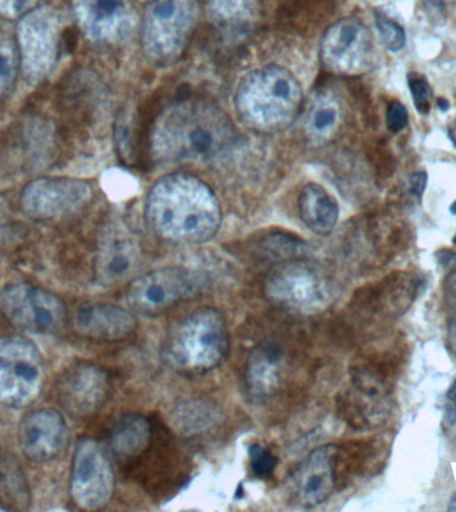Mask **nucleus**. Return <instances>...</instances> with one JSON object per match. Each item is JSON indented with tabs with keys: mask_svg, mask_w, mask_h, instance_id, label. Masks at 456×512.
<instances>
[{
	"mask_svg": "<svg viewBox=\"0 0 456 512\" xmlns=\"http://www.w3.org/2000/svg\"><path fill=\"white\" fill-rule=\"evenodd\" d=\"M238 140L222 108L208 100L187 99L156 120L152 151L164 162H210L234 150Z\"/></svg>",
	"mask_w": 456,
	"mask_h": 512,
	"instance_id": "obj_1",
	"label": "nucleus"
},
{
	"mask_svg": "<svg viewBox=\"0 0 456 512\" xmlns=\"http://www.w3.org/2000/svg\"><path fill=\"white\" fill-rule=\"evenodd\" d=\"M152 232L167 242L206 243L218 234L222 210L214 191L202 180L171 174L156 180L146 199Z\"/></svg>",
	"mask_w": 456,
	"mask_h": 512,
	"instance_id": "obj_2",
	"label": "nucleus"
},
{
	"mask_svg": "<svg viewBox=\"0 0 456 512\" xmlns=\"http://www.w3.org/2000/svg\"><path fill=\"white\" fill-rule=\"evenodd\" d=\"M303 102V90L287 68L266 66L240 80L235 95L239 118L252 130L275 132L294 122Z\"/></svg>",
	"mask_w": 456,
	"mask_h": 512,
	"instance_id": "obj_3",
	"label": "nucleus"
},
{
	"mask_svg": "<svg viewBox=\"0 0 456 512\" xmlns=\"http://www.w3.org/2000/svg\"><path fill=\"white\" fill-rule=\"evenodd\" d=\"M228 347L230 336L224 316L215 308H199L167 336L163 358L176 371L203 374L223 362Z\"/></svg>",
	"mask_w": 456,
	"mask_h": 512,
	"instance_id": "obj_4",
	"label": "nucleus"
},
{
	"mask_svg": "<svg viewBox=\"0 0 456 512\" xmlns=\"http://www.w3.org/2000/svg\"><path fill=\"white\" fill-rule=\"evenodd\" d=\"M198 0H148L142 19L144 54L155 64L176 62L198 23Z\"/></svg>",
	"mask_w": 456,
	"mask_h": 512,
	"instance_id": "obj_5",
	"label": "nucleus"
},
{
	"mask_svg": "<svg viewBox=\"0 0 456 512\" xmlns=\"http://www.w3.org/2000/svg\"><path fill=\"white\" fill-rule=\"evenodd\" d=\"M44 383L39 347L22 335L0 338V404L26 407L38 398Z\"/></svg>",
	"mask_w": 456,
	"mask_h": 512,
	"instance_id": "obj_6",
	"label": "nucleus"
},
{
	"mask_svg": "<svg viewBox=\"0 0 456 512\" xmlns=\"http://www.w3.org/2000/svg\"><path fill=\"white\" fill-rule=\"evenodd\" d=\"M268 298L278 306L300 314H316L331 303L332 288L319 268L302 260L275 267L264 286Z\"/></svg>",
	"mask_w": 456,
	"mask_h": 512,
	"instance_id": "obj_7",
	"label": "nucleus"
},
{
	"mask_svg": "<svg viewBox=\"0 0 456 512\" xmlns=\"http://www.w3.org/2000/svg\"><path fill=\"white\" fill-rule=\"evenodd\" d=\"M203 279L183 267H162L132 279L128 306L144 315H158L202 290Z\"/></svg>",
	"mask_w": 456,
	"mask_h": 512,
	"instance_id": "obj_8",
	"label": "nucleus"
},
{
	"mask_svg": "<svg viewBox=\"0 0 456 512\" xmlns=\"http://www.w3.org/2000/svg\"><path fill=\"white\" fill-rule=\"evenodd\" d=\"M4 318L24 331H58L66 319V306L58 295L28 283H12L0 292Z\"/></svg>",
	"mask_w": 456,
	"mask_h": 512,
	"instance_id": "obj_9",
	"label": "nucleus"
},
{
	"mask_svg": "<svg viewBox=\"0 0 456 512\" xmlns=\"http://www.w3.org/2000/svg\"><path fill=\"white\" fill-rule=\"evenodd\" d=\"M114 488V471L106 452L95 440H83L76 448L72 462V500L80 510H102L110 503Z\"/></svg>",
	"mask_w": 456,
	"mask_h": 512,
	"instance_id": "obj_10",
	"label": "nucleus"
},
{
	"mask_svg": "<svg viewBox=\"0 0 456 512\" xmlns=\"http://www.w3.org/2000/svg\"><path fill=\"white\" fill-rule=\"evenodd\" d=\"M110 387V378L102 367L94 363H76L60 376L55 392L67 411L88 416L106 403Z\"/></svg>",
	"mask_w": 456,
	"mask_h": 512,
	"instance_id": "obj_11",
	"label": "nucleus"
},
{
	"mask_svg": "<svg viewBox=\"0 0 456 512\" xmlns=\"http://www.w3.org/2000/svg\"><path fill=\"white\" fill-rule=\"evenodd\" d=\"M90 196V186L80 180H39L24 190L22 206L32 218L59 219L80 210Z\"/></svg>",
	"mask_w": 456,
	"mask_h": 512,
	"instance_id": "obj_12",
	"label": "nucleus"
},
{
	"mask_svg": "<svg viewBox=\"0 0 456 512\" xmlns=\"http://www.w3.org/2000/svg\"><path fill=\"white\" fill-rule=\"evenodd\" d=\"M72 10L82 30L100 42L124 39L135 26L131 0H72Z\"/></svg>",
	"mask_w": 456,
	"mask_h": 512,
	"instance_id": "obj_13",
	"label": "nucleus"
},
{
	"mask_svg": "<svg viewBox=\"0 0 456 512\" xmlns=\"http://www.w3.org/2000/svg\"><path fill=\"white\" fill-rule=\"evenodd\" d=\"M371 51V36L359 20H338L322 40V59L336 72H356L366 66Z\"/></svg>",
	"mask_w": 456,
	"mask_h": 512,
	"instance_id": "obj_14",
	"label": "nucleus"
},
{
	"mask_svg": "<svg viewBox=\"0 0 456 512\" xmlns=\"http://www.w3.org/2000/svg\"><path fill=\"white\" fill-rule=\"evenodd\" d=\"M70 440L66 419L52 408L36 410L24 418L19 428L23 454L34 462H50L66 450Z\"/></svg>",
	"mask_w": 456,
	"mask_h": 512,
	"instance_id": "obj_15",
	"label": "nucleus"
},
{
	"mask_svg": "<svg viewBox=\"0 0 456 512\" xmlns=\"http://www.w3.org/2000/svg\"><path fill=\"white\" fill-rule=\"evenodd\" d=\"M338 448H316L303 459L292 475V491L300 506L312 508L326 502L335 487V464Z\"/></svg>",
	"mask_w": 456,
	"mask_h": 512,
	"instance_id": "obj_16",
	"label": "nucleus"
},
{
	"mask_svg": "<svg viewBox=\"0 0 456 512\" xmlns=\"http://www.w3.org/2000/svg\"><path fill=\"white\" fill-rule=\"evenodd\" d=\"M76 334L95 342H119L134 334L138 320L134 312L111 303H87L72 316Z\"/></svg>",
	"mask_w": 456,
	"mask_h": 512,
	"instance_id": "obj_17",
	"label": "nucleus"
},
{
	"mask_svg": "<svg viewBox=\"0 0 456 512\" xmlns=\"http://www.w3.org/2000/svg\"><path fill=\"white\" fill-rule=\"evenodd\" d=\"M140 248L126 231H111L104 236L95 262L99 286L115 287L134 278L140 266Z\"/></svg>",
	"mask_w": 456,
	"mask_h": 512,
	"instance_id": "obj_18",
	"label": "nucleus"
},
{
	"mask_svg": "<svg viewBox=\"0 0 456 512\" xmlns=\"http://www.w3.org/2000/svg\"><path fill=\"white\" fill-rule=\"evenodd\" d=\"M19 47L22 50L24 60L30 64L38 60V55H43L44 60L54 58L50 54H56L59 44V22L51 11L36 10L19 20L18 28Z\"/></svg>",
	"mask_w": 456,
	"mask_h": 512,
	"instance_id": "obj_19",
	"label": "nucleus"
},
{
	"mask_svg": "<svg viewBox=\"0 0 456 512\" xmlns=\"http://www.w3.org/2000/svg\"><path fill=\"white\" fill-rule=\"evenodd\" d=\"M283 363L278 344L263 343L252 350L244 374L248 391L258 398L274 394L282 382Z\"/></svg>",
	"mask_w": 456,
	"mask_h": 512,
	"instance_id": "obj_20",
	"label": "nucleus"
},
{
	"mask_svg": "<svg viewBox=\"0 0 456 512\" xmlns=\"http://www.w3.org/2000/svg\"><path fill=\"white\" fill-rule=\"evenodd\" d=\"M300 218L308 230L320 236L330 235L339 219V204L318 183H307L298 199Z\"/></svg>",
	"mask_w": 456,
	"mask_h": 512,
	"instance_id": "obj_21",
	"label": "nucleus"
},
{
	"mask_svg": "<svg viewBox=\"0 0 456 512\" xmlns=\"http://www.w3.org/2000/svg\"><path fill=\"white\" fill-rule=\"evenodd\" d=\"M151 436V423L146 416L124 415L112 428V451L122 459L136 458L150 446Z\"/></svg>",
	"mask_w": 456,
	"mask_h": 512,
	"instance_id": "obj_22",
	"label": "nucleus"
},
{
	"mask_svg": "<svg viewBox=\"0 0 456 512\" xmlns=\"http://www.w3.org/2000/svg\"><path fill=\"white\" fill-rule=\"evenodd\" d=\"M222 412L207 400L192 399L178 404L171 414V426L184 436L202 434L218 426Z\"/></svg>",
	"mask_w": 456,
	"mask_h": 512,
	"instance_id": "obj_23",
	"label": "nucleus"
},
{
	"mask_svg": "<svg viewBox=\"0 0 456 512\" xmlns=\"http://www.w3.org/2000/svg\"><path fill=\"white\" fill-rule=\"evenodd\" d=\"M30 503V490L22 468L15 459L0 455V504L10 510H24Z\"/></svg>",
	"mask_w": 456,
	"mask_h": 512,
	"instance_id": "obj_24",
	"label": "nucleus"
},
{
	"mask_svg": "<svg viewBox=\"0 0 456 512\" xmlns=\"http://www.w3.org/2000/svg\"><path fill=\"white\" fill-rule=\"evenodd\" d=\"M208 11L216 22L227 27H242L256 15V0H207Z\"/></svg>",
	"mask_w": 456,
	"mask_h": 512,
	"instance_id": "obj_25",
	"label": "nucleus"
},
{
	"mask_svg": "<svg viewBox=\"0 0 456 512\" xmlns=\"http://www.w3.org/2000/svg\"><path fill=\"white\" fill-rule=\"evenodd\" d=\"M443 307L448 344L456 352V270L448 272L443 280Z\"/></svg>",
	"mask_w": 456,
	"mask_h": 512,
	"instance_id": "obj_26",
	"label": "nucleus"
},
{
	"mask_svg": "<svg viewBox=\"0 0 456 512\" xmlns=\"http://www.w3.org/2000/svg\"><path fill=\"white\" fill-rule=\"evenodd\" d=\"M338 118V108L334 104L328 102L318 103L312 108L310 120H308V128H310L312 135L319 138V136L330 134L334 130Z\"/></svg>",
	"mask_w": 456,
	"mask_h": 512,
	"instance_id": "obj_27",
	"label": "nucleus"
},
{
	"mask_svg": "<svg viewBox=\"0 0 456 512\" xmlns=\"http://www.w3.org/2000/svg\"><path fill=\"white\" fill-rule=\"evenodd\" d=\"M375 24L376 28H378L380 39H382V43L388 51L398 52L406 46V31L395 20L376 12Z\"/></svg>",
	"mask_w": 456,
	"mask_h": 512,
	"instance_id": "obj_28",
	"label": "nucleus"
},
{
	"mask_svg": "<svg viewBox=\"0 0 456 512\" xmlns=\"http://www.w3.org/2000/svg\"><path fill=\"white\" fill-rule=\"evenodd\" d=\"M407 82L416 110L419 114L427 115L431 110L432 98H434V91H432L430 82L420 72H410L407 75Z\"/></svg>",
	"mask_w": 456,
	"mask_h": 512,
	"instance_id": "obj_29",
	"label": "nucleus"
},
{
	"mask_svg": "<svg viewBox=\"0 0 456 512\" xmlns=\"http://www.w3.org/2000/svg\"><path fill=\"white\" fill-rule=\"evenodd\" d=\"M16 70L15 50L6 38L0 36V94L6 92L14 83Z\"/></svg>",
	"mask_w": 456,
	"mask_h": 512,
	"instance_id": "obj_30",
	"label": "nucleus"
},
{
	"mask_svg": "<svg viewBox=\"0 0 456 512\" xmlns=\"http://www.w3.org/2000/svg\"><path fill=\"white\" fill-rule=\"evenodd\" d=\"M248 455H250L251 470L258 478L267 479L271 476L276 467V458L270 451L259 444H254L248 450Z\"/></svg>",
	"mask_w": 456,
	"mask_h": 512,
	"instance_id": "obj_31",
	"label": "nucleus"
},
{
	"mask_svg": "<svg viewBox=\"0 0 456 512\" xmlns=\"http://www.w3.org/2000/svg\"><path fill=\"white\" fill-rule=\"evenodd\" d=\"M39 0H0V18L20 20L38 8Z\"/></svg>",
	"mask_w": 456,
	"mask_h": 512,
	"instance_id": "obj_32",
	"label": "nucleus"
},
{
	"mask_svg": "<svg viewBox=\"0 0 456 512\" xmlns=\"http://www.w3.org/2000/svg\"><path fill=\"white\" fill-rule=\"evenodd\" d=\"M386 122L388 130L398 134L404 130L408 124V111L400 102H392L388 104L386 112Z\"/></svg>",
	"mask_w": 456,
	"mask_h": 512,
	"instance_id": "obj_33",
	"label": "nucleus"
},
{
	"mask_svg": "<svg viewBox=\"0 0 456 512\" xmlns=\"http://www.w3.org/2000/svg\"><path fill=\"white\" fill-rule=\"evenodd\" d=\"M443 420L448 427L456 426V378L446 392Z\"/></svg>",
	"mask_w": 456,
	"mask_h": 512,
	"instance_id": "obj_34",
	"label": "nucleus"
},
{
	"mask_svg": "<svg viewBox=\"0 0 456 512\" xmlns=\"http://www.w3.org/2000/svg\"><path fill=\"white\" fill-rule=\"evenodd\" d=\"M427 180L428 175L424 171L414 172L410 176V190L412 195L416 196L419 200H422L424 191H426Z\"/></svg>",
	"mask_w": 456,
	"mask_h": 512,
	"instance_id": "obj_35",
	"label": "nucleus"
},
{
	"mask_svg": "<svg viewBox=\"0 0 456 512\" xmlns=\"http://www.w3.org/2000/svg\"><path fill=\"white\" fill-rule=\"evenodd\" d=\"M435 260L440 267H455L456 270V251L451 248H440L435 252Z\"/></svg>",
	"mask_w": 456,
	"mask_h": 512,
	"instance_id": "obj_36",
	"label": "nucleus"
},
{
	"mask_svg": "<svg viewBox=\"0 0 456 512\" xmlns=\"http://www.w3.org/2000/svg\"><path fill=\"white\" fill-rule=\"evenodd\" d=\"M423 2L431 12H440V14H442L444 8L440 0H423Z\"/></svg>",
	"mask_w": 456,
	"mask_h": 512,
	"instance_id": "obj_37",
	"label": "nucleus"
},
{
	"mask_svg": "<svg viewBox=\"0 0 456 512\" xmlns=\"http://www.w3.org/2000/svg\"><path fill=\"white\" fill-rule=\"evenodd\" d=\"M448 138L451 139L452 144L456 147V119L447 128Z\"/></svg>",
	"mask_w": 456,
	"mask_h": 512,
	"instance_id": "obj_38",
	"label": "nucleus"
},
{
	"mask_svg": "<svg viewBox=\"0 0 456 512\" xmlns=\"http://www.w3.org/2000/svg\"><path fill=\"white\" fill-rule=\"evenodd\" d=\"M436 107L439 108L442 112H447L450 110V103H448L447 99L444 98H438L436 99Z\"/></svg>",
	"mask_w": 456,
	"mask_h": 512,
	"instance_id": "obj_39",
	"label": "nucleus"
},
{
	"mask_svg": "<svg viewBox=\"0 0 456 512\" xmlns=\"http://www.w3.org/2000/svg\"><path fill=\"white\" fill-rule=\"evenodd\" d=\"M448 511H456V494L454 498L451 499L450 506H448Z\"/></svg>",
	"mask_w": 456,
	"mask_h": 512,
	"instance_id": "obj_40",
	"label": "nucleus"
},
{
	"mask_svg": "<svg viewBox=\"0 0 456 512\" xmlns=\"http://www.w3.org/2000/svg\"><path fill=\"white\" fill-rule=\"evenodd\" d=\"M450 212H451L452 215H456V200H455L454 203L451 204Z\"/></svg>",
	"mask_w": 456,
	"mask_h": 512,
	"instance_id": "obj_41",
	"label": "nucleus"
},
{
	"mask_svg": "<svg viewBox=\"0 0 456 512\" xmlns=\"http://www.w3.org/2000/svg\"><path fill=\"white\" fill-rule=\"evenodd\" d=\"M452 242H454V244H455V246H456V235H455L454 240H452Z\"/></svg>",
	"mask_w": 456,
	"mask_h": 512,
	"instance_id": "obj_42",
	"label": "nucleus"
},
{
	"mask_svg": "<svg viewBox=\"0 0 456 512\" xmlns=\"http://www.w3.org/2000/svg\"><path fill=\"white\" fill-rule=\"evenodd\" d=\"M455 99H456V91H455Z\"/></svg>",
	"mask_w": 456,
	"mask_h": 512,
	"instance_id": "obj_43",
	"label": "nucleus"
}]
</instances>
